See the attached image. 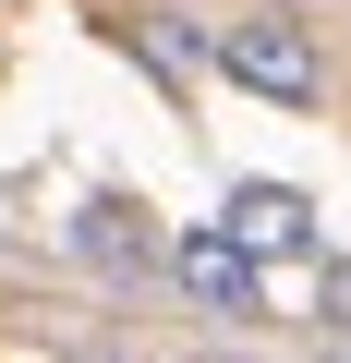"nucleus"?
Masks as SVG:
<instances>
[{
  "label": "nucleus",
  "instance_id": "3",
  "mask_svg": "<svg viewBox=\"0 0 351 363\" xmlns=\"http://www.w3.org/2000/svg\"><path fill=\"white\" fill-rule=\"evenodd\" d=\"M73 255H85L109 291H145V279L169 267V242H157V218H145L133 194H85V206H73Z\"/></svg>",
  "mask_w": 351,
  "mask_h": 363
},
{
  "label": "nucleus",
  "instance_id": "1",
  "mask_svg": "<svg viewBox=\"0 0 351 363\" xmlns=\"http://www.w3.org/2000/svg\"><path fill=\"white\" fill-rule=\"evenodd\" d=\"M206 73L243 85V97H279V109H315V97H327V37H315L303 13H230V25L206 37Z\"/></svg>",
  "mask_w": 351,
  "mask_h": 363
},
{
  "label": "nucleus",
  "instance_id": "2",
  "mask_svg": "<svg viewBox=\"0 0 351 363\" xmlns=\"http://www.w3.org/2000/svg\"><path fill=\"white\" fill-rule=\"evenodd\" d=\"M255 267H267V255H255L230 218H206V230H182V242H169V279H182V303H194V315H230V327H243V315H267V279H255Z\"/></svg>",
  "mask_w": 351,
  "mask_h": 363
},
{
  "label": "nucleus",
  "instance_id": "5",
  "mask_svg": "<svg viewBox=\"0 0 351 363\" xmlns=\"http://www.w3.org/2000/svg\"><path fill=\"white\" fill-rule=\"evenodd\" d=\"M315 327L351 351V255H315Z\"/></svg>",
  "mask_w": 351,
  "mask_h": 363
},
{
  "label": "nucleus",
  "instance_id": "4",
  "mask_svg": "<svg viewBox=\"0 0 351 363\" xmlns=\"http://www.w3.org/2000/svg\"><path fill=\"white\" fill-rule=\"evenodd\" d=\"M255 255H315V206L291 194V182H230V206H218Z\"/></svg>",
  "mask_w": 351,
  "mask_h": 363
}]
</instances>
